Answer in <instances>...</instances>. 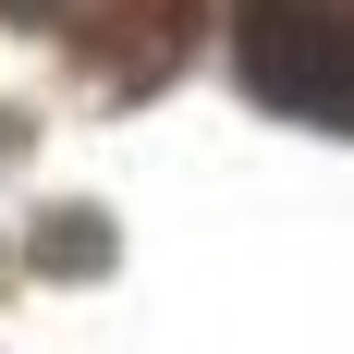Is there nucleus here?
Returning a JSON list of instances; mask_svg holds the SVG:
<instances>
[{"label":"nucleus","mask_w":354,"mask_h":354,"mask_svg":"<svg viewBox=\"0 0 354 354\" xmlns=\"http://www.w3.org/2000/svg\"><path fill=\"white\" fill-rule=\"evenodd\" d=\"M245 73L306 122H354V0H257Z\"/></svg>","instance_id":"obj_1"}]
</instances>
